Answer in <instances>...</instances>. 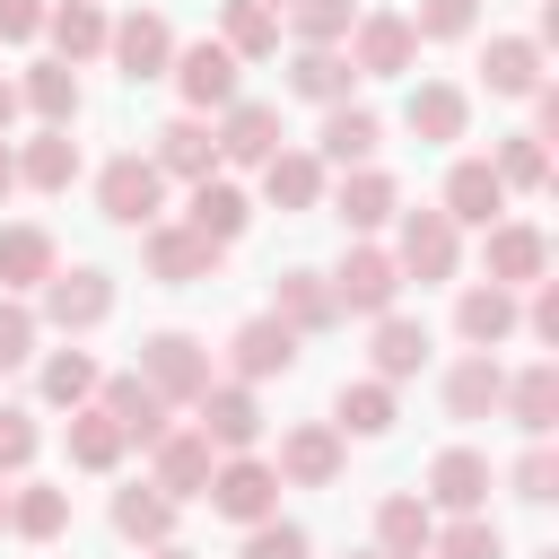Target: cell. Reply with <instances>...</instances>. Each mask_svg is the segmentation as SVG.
<instances>
[{"instance_id":"obj_33","label":"cell","mask_w":559,"mask_h":559,"mask_svg":"<svg viewBox=\"0 0 559 559\" xmlns=\"http://www.w3.org/2000/svg\"><path fill=\"white\" fill-rule=\"evenodd\" d=\"M105 26H114V17H105V0H52V9H44V35H52V61H70V70L105 52Z\"/></svg>"},{"instance_id":"obj_54","label":"cell","mask_w":559,"mask_h":559,"mask_svg":"<svg viewBox=\"0 0 559 559\" xmlns=\"http://www.w3.org/2000/svg\"><path fill=\"white\" fill-rule=\"evenodd\" d=\"M9 192H17V148L0 140V201H9Z\"/></svg>"},{"instance_id":"obj_18","label":"cell","mask_w":559,"mask_h":559,"mask_svg":"<svg viewBox=\"0 0 559 559\" xmlns=\"http://www.w3.org/2000/svg\"><path fill=\"white\" fill-rule=\"evenodd\" d=\"M148 166H157L166 183H201V175H218V131H210V114H175V122H157Z\"/></svg>"},{"instance_id":"obj_1","label":"cell","mask_w":559,"mask_h":559,"mask_svg":"<svg viewBox=\"0 0 559 559\" xmlns=\"http://www.w3.org/2000/svg\"><path fill=\"white\" fill-rule=\"evenodd\" d=\"M131 376H140L166 411H192V402L210 393V376H218V367H210V341H192V332H148V341H140V358H131Z\"/></svg>"},{"instance_id":"obj_36","label":"cell","mask_w":559,"mask_h":559,"mask_svg":"<svg viewBox=\"0 0 559 559\" xmlns=\"http://www.w3.org/2000/svg\"><path fill=\"white\" fill-rule=\"evenodd\" d=\"M17 105H26L35 122L70 131V122H79V70H70V61H26V79H17Z\"/></svg>"},{"instance_id":"obj_45","label":"cell","mask_w":559,"mask_h":559,"mask_svg":"<svg viewBox=\"0 0 559 559\" xmlns=\"http://www.w3.org/2000/svg\"><path fill=\"white\" fill-rule=\"evenodd\" d=\"M428 559H507V533L489 524V507L480 515H445L437 542H428Z\"/></svg>"},{"instance_id":"obj_40","label":"cell","mask_w":559,"mask_h":559,"mask_svg":"<svg viewBox=\"0 0 559 559\" xmlns=\"http://www.w3.org/2000/svg\"><path fill=\"white\" fill-rule=\"evenodd\" d=\"M9 533H17V542H61V533H70V489L17 480V489H9Z\"/></svg>"},{"instance_id":"obj_50","label":"cell","mask_w":559,"mask_h":559,"mask_svg":"<svg viewBox=\"0 0 559 559\" xmlns=\"http://www.w3.org/2000/svg\"><path fill=\"white\" fill-rule=\"evenodd\" d=\"M35 454H44V428H35V411L0 402V480H9V472H26Z\"/></svg>"},{"instance_id":"obj_20","label":"cell","mask_w":559,"mask_h":559,"mask_svg":"<svg viewBox=\"0 0 559 559\" xmlns=\"http://www.w3.org/2000/svg\"><path fill=\"white\" fill-rule=\"evenodd\" d=\"M454 332H463V349H498V341L524 332V297L498 288V280H472V288L454 297Z\"/></svg>"},{"instance_id":"obj_26","label":"cell","mask_w":559,"mask_h":559,"mask_svg":"<svg viewBox=\"0 0 559 559\" xmlns=\"http://www.w3.org/2000/svg\"><path fill=\"white\" fill-rule=\"evenodd\" d=\"M428 542H437V507L419 489H384L376 498V550L384 559H428Z\"/></svg>"},{"instance_id":"obj_55","label":"cell","mask_w":559,"mask_h":559,"mask_svg":"<svg viewBox=\"0 0 559 559\" xmlns=\"http://www.w3.org/2000/svg\"><path fill=\"white\" fill-rule=\"evenodd\" d=\"M17 114H26V105H17V79H0V131H9Z\"/></svg>"},{"instance_id":"obj_44","label":"cell","mask_w":559,"mask_h":559,"mask_svg":"<svg viewBox=\"0 0 559 559\" xmlns=\"http://www.w3.org/2000/svg\"><path fill=\"white\" fill-rule=\"evenodd\" d=\"M489 166H498V183H507V192H542V183H550V140L507 131V140L489 148Z\"/></svg>"},{"instance_id":"obj_29","label":"cell","mask_w":559,"mask_h":559,"mask_svg":"<svg viewBox=\"0 0 559 559\" xmlns=\"http://www.w3.org/2000/svg\"><path fill=\"white\" fill-rule=\"evenodd\" d=\"M183 227H201L210 245H236V236L253 227V192H245V183H227V175H201V183H192V201H183Z\"/></svg>"},{"instance_id":"obj_58","label":"cell","mask_w":559,"mask_h":559,"mask_svg":"<svg viewBox=\"0 0 559 559\" xmlns=\"http://www.w3.org/2000/svg\"><path fill=\"white\" fill-rule=\"evenodd\" d=\"M349 559H384V550H349Z\"/></svg>"},{"instance_id":"obj_52","label":"cell","mask_w":559,"mask_h":559,"mask_svg":"<svg viewBox=\"0 0 559 559\" xmlns=\"http://www.w3.org/2000/svg\"><path fill=\"white\" fill-rule=\"evenodd\" d=\"M524 332L559 349V280H533V297H524Z\"/></svg>"},{"instance_id":"obj_34","label":"cell","mask_w":559,"mask_h":559,"mask_svg":"<svg viewBox=\"0 0 559 559\" xmlns=\"http://www.w3.org/2000/svg\"><path fill=\"white\" fill-rule=\"evenodd\" d=\"M271 314H280L288 332H332V323H341L323 271H280V280H271Z\"/></svg>"},{"instance_id":"obj_30","label":"cell","mask_w":559,"mask_h":559,"mask_svg":"<svg viewBox=\"0 0 559 559\" xmlns=\"http://www.w3.org/2000/svg\"><path fill=\"white\" fill-rule=\"evenodd\" d=\"M349 87H358V70H349L341 44H297V52H288V96H306V105H349Z\"/></svg>"},{"instance_id":"obj_11","label":"cell","mask_w":559,"mask_h":559,"mask_svg":"<svg viewBox=\"0 0 559 559\" xmlns=\"http://www.w3.org/2000/svg\"><path fill=\"white\" fill-rule=\"evenodd\" d=\"M105 52H114V70H122L131 87L166 79V61H175V17H166V9H131V17H114V26H105Z\"/></svg>"},{"instance_id":"obj_53","label":"cell","mask_w":559,"mask_h":559,"mask_svg":"<svg viewBox=\"0 0 559 559\" xmlns=\"http://www.w3.org/2000/svg\"><path fill=\"white\" fill-rule=\"evenodd\" d=\"M44 9L52 0H0V44H35L44 35Z\"/></svg>"},{"instance_id":"obj_4","label":"cell","mask_w":559,"mask_h":559,"mask_svg":"<svg viewBox=\"0 0 559 559\" xmlns=\"http://www.w3.org/2000/svg\"><path fill=\"white\" fill-rule=\"evenodd\" d=\"M166 79H175L183 114H218V105H236V96H245V61H236L218 35H201V44H175Z\"/></svg>"},{"instance_id":"obj_16","label":"cell","mask_w":559,"mask_h":559,"mask_svg":"<svg viewBox=\"0 0 559 559\" xmlns=\"http://www.w3.org/2000/svg\"><path fill=\"white\" fill-rule=\"evenodd\" d=\"M323 201H332V218H341L349 236H376V227H393L402 183H393L384 166H341V183H323Z\"/></svg>"},{"instance_id":"obj_42","label":"cell","mask_w":559,"mask_h":559,"mask_svg":"<svg viewBox=\"0 0 559 559\" xmlns=\"http://www.w3.org/2000/svg\"><path fill=\"white\" fill-rule=\"evenodd\" d=\"M480 79H489V96H533L542 87V44L533 35H489Z\"/></svg>"},{"instance_id":"obj_21","label":"cell","mask_w":559,"mask_h":559,"mask_svg":"<svg viewBox=\"0 0 559 559\" xmlns=\"http://www.w3.org/2000/svg\"><path fill=\"white\" fill-rule=\"evenodd\" d=\"M428 323L419 314H402V306H384L376 314V332H367V376H384V384H411L419 367H428Z\"/></svg>"},{"instance_id":"obj_8","label":"cell","mask_w":559,"mask_h":559,"mask_svg":"<svg viewBox=\"0 0 559 559\" xmlns=\"http://www.w3.org/2000/svg\"><path fill=\"white\" fill-rule=\"evenodd\" d=\"M201 498L227 524H262V515H280V472H271V454H218Z\"/></svg>"},{"instance_id":"obj_32","label":"cell","mask_w":559,"mask_h":559,"mask_svg":"<svg viewBox=\"0 0 559 559\" xmlns=\"http://www.w3.org/2000/svg\"><path fill=\"white\" fill-rule=\"evenodd\" d=\"M114 533L131 542V550H157V542H175V498L157 489V480H131V489H114Z\"/></svg>"},{"instance_id":"obj_31","label":"cell","mask_w":559,"mask_h":559,"mask_svg":"<svg viewBox=\"0 0 559 559\" xmlns=\"http://www.w3.org/2000/svg\"><path fill=\"white\" fill-rule=\"evenodd\" d=\"M96 402H105V419H114L131 445H157V437H166V402H157L131 367H122V376H96Z\"/></svg>"},{"instance_id":"obj_19","label":"cell","mask_w":559,"mask_h":559,"mask_svg":"<svg viewBox=\"0 0 559 559\" xmlns=\"http://www.w3.org/2000/svg\"><path fill=\"white\" fill-rule=\"evenodd\" d=\"M489 489H498V480H489V454H480V445H445V454L428 463V489H419V498H428L437 515H480Z\"/></svg>"},{"instance_id":"obj_47","label":"cell","mask_w":559,"mask_h":559,"mask_svg":"<svg viewBox=\"0 0 559 559\" xmlns=\"http://www.w3.org/2000/svg\"><path fill=\"white\" fill-rule=\"evenodd\" d=\"M402 17H411L419 44H463V35L480 26V0H419V9H402Z\"/></svg>"},{"instance_id":"obj_57","label":"cell","mask_w":559,"mask_h":559,"mask_svg":"<svg viewBox=\"0 0 559 559\" xmlns=\"http://www.w3.org/2000/svg\"><path fill=\"white\" fill-rule=\"evenodd\" d=\"M0 533H9V489H0Z\"/></svg>"},{"instance_id":"obj_5","label":"cell","mask_w":559,"mask_h":559,"mask_svg":"<svg viewBox=\"0 0 559 559\" xmlns=\"http://www.w3.org/2000/svg\"><path fill=\"white\" fill-rule=\"evenodd\" d=\"M96 210L114 218V227H148V218H166V175L148 166V148H122V157H105L96 166Z\"/></svg>"},{"instance_id":"obj_51","label":"cell","mask_w":559,"mask_h":559,"mask_svg":"<svg viewBox=\"0 0 559 559\" xmlns=\"http://www.w3.org/2000/svg\"><path fill=\"white\" fill-rule=\"evenodd\" d=\"M35 341H44L35 306H26V297H0V367H26V358H35Z\"/></svg>"},{"instance_id":"obj_24","label":"cell","mask_w":559,"mask_h":559,"mask_svg":"<svg viewBox=\"0 0 559 559\" xmlns=\"http://www.w3.org/2000/svg\"><path fill=\"white\" fill-rule=\"evenodd\" d=\"M437 210H445L454 227H489V218H507V183H498V166H489V157H454Z\"/></svg>"},{"instance_id":"obj_25","label":"cell","mask_w":559,"mask_h":559,"mask_svg":"<svg viewBox=\"0 0 559 559\" xmlns=\"http://www.w3.org/2000/svg\"><path fill=\"white\" fill-rule=\"evenodd\" d=\"M445 419H498V393H507V367H498V349H463L454 367H445Z\"/></svg>"},{"instance_id":"obj_59","label":"cell","mask_w":559,"mask_h":559,"mask_svg":"<svg viewBox=\"0 0 559 559\" xmlns=\"http://www.w3.org/2000/svg\"><path fill=\"white\" fill-rule=\"evenodd\" d=\"M271 9H288V0H271Z\"/></svg>"},{"instance_id":"obj_23","label":"cell","mask_w":559,"mask_h":559,"mask_svg":"<svg viewBox=\"0 0 559 559\" xmlns=\"http://www.w3.org/2000/svg\"><path fill=\"white\" fill-rule=\"evenodd\" d=\"M376 148H384V114L376 105H323V131H314V157L323 166H376Z\"/></svg>"},{"instance_id":"obj_38","label":"cell","mask_w":559,"mask_h":559,"mask_svg":"<svg viewBox=\"0 0 559 559\" xmlns=\"http://www.w3.org/2000/svg\"><path fill=\"white\" fill-rule=\"evenodd\" d=\"M61 445H70V463H79V472H122V454H131V437L105 419V402H79V411H70V428H61Z\"/></svg>"},{"instance_id":"obj_39","label":"cell","mask_w":559,"mask_h":559,"mask_svg":"<svg viewBox=\"0 0 559 559\" xmlns=\"http://www.w3.org/2000/svg\"><path fill=\"white\" fill-rule=\"evenodd\" d=\"M17 183H26V192H70V183H79V140L44 122V131L17 148Z\"/></svg>"},{"instance_id":"obj_49","label":"cell","mask_w":559,"mask_h":559,"mask_svg":"<svg viewBox=\"0 0 559 559\" xmlns=\"http://www.w3.org/2000/svg\"><path fill=\"white\" fill-rule=\"evenodd\" d=\"M236 559H314V542H306V524L262 515V524H245V550H236Z\"/></svg>"},{"instance_id":"obj_3","label":"cell","mask_w":559,"mask_h":559,"mask_svg":"<svg viewBox=\"0 0 559 559\" xmlns=\"http://www.w3.org/2000/svg\"><path fill=\"white\" fill-rule=\"evenodd\" d=\"M140 262H148L157 288H201V280H218L227 245H210V236L183 227V218H148V227H140Z\"/></svg>"},{"instance_id":"obj_48","label":"cell","mask_w":559,"mask_h":559,"mask_svg":"<svg viewBox=\"0 0 559 559\" xmlns=\"http://www.w3.org/2000/svg\"><path fill=\"white\" fill-rule=\"evenodd\" d=\"M507 489H515L524 507H550V498H559V454H550V437H533V445L515 454V472H507Z\"/></svg>"},{"instance_id":"obj_6","label":"cell","mask_w":559,"mask_h":559,"mask_svg":"<svg viewBox=\"0 0 559 559\" xmlns=\"http://www.w3.org/2000/svg\"><path fill=\"white\" fill-rule=\"evenodd\" d=\"M323 280H332V306H341V314H367V323L402 297V262H393L376 236H349V253H341Z\"/></svg>"},{"instance_id":"obj_41","label":"cell","mask_w":559,"mask_h":559,"mask_svg":"<svg viewBox=\"0 0 559 559\" xmlns=\"http://www.w3.org/2000/svg\"><path fill=\"white\" fill-rule=\"evenodd\" d=\"M218 44L236 61H271L280 52V9L271 0H218Z\"/></svg>"},{"instance_id":"obj_27","label":"cell","mask_w":559,"mask_h":559,"mask_svg":"<svg viewBox=\"0 0 559 559\" xmlns=\"http://www.w3.org/2000/svg\"><path fill=\"white\" fill-rule=\"evenodd\" d=\"M61 271V245L35 227V218H9L0 227V297H26V288H44Z\"/></svg>"},{"instance_id":"obj_56","label":"cell","mask_w":559,"mask_h":559,"mask_svg":"<svg viewBox=\"0 0 559 559\" xmlns=\"http://www.w3.org/2000/svg\"><path fill=\"white\" fill-rule=\"evenodd\" d=\"M148 559H192V550H183V542H157V550H148Z\"/></svg>"},{"instance_id":"obj_37","label":"cell","mask_w":559,"mask_h":559,"mask_svg":"<svg viewBox=\"0 0 559 559\" xmlns=\"http://www.w3.org/2000/svg\"><path fill=\"white\" fill-rule=\"evenodd\" d=\"M393 419H402V402H393L384 376H349V384L332 393V428H341V437H384Z\"/></svg>"},{"instance_id":"obj_14","label":"cell","mask_w":559,"mask_h":559,"mask_svg":"<svg viewBox=\"0 0 559 559\" xmlns=\"http://www.w3.org/2000/svg\"><path fill=\"white\" fill-rule=\"evenodd\" d=\"M192 411H201L192 428H201L218 454H253V445H262V428H271V419H262V402H253V384H236V376H210V393H201Z\"/></svg>"},{"instance_id":"obj_22","label":"cell","mask_w":559,"mask_h":559,"mask_svg":"<svg viewBox=\"0 0 559 559\" xmlns=\"http://www.w3.org/2000/svg\"><path fill=\"white\" fill-rule=\"evenodd\" d=\"M210 463H218V445L201 437V428H166L157 445H148V480L183 507V498H201L210 489Z\"/></svg>"},{"instance_id":"obj_28","label":"cell","mask_w":559,"mask_h":559,"mask_svg":"<svg viewBox=\"0 0 559 559\" xmlns=\"http://www.w3.org/2000/svg\"><path fill=\"white\" fill-rule=\"evenodd\" d=\"M323 183H332V166H323L314 148H280V157L262 166V201H271L280 218H297V210H323Z\"/></svg>"},{"instance_id":"obj_46","label":"cell","mask_w":559,"mask_h":559,"mask_svg":"<svg viewBox=\"0 0 559 559\" xmlns=\"http://www.w3.org/2000/svg\"><path fill=\"white\" fill-rule=\"evenodd\" d=\"M358 0H288V35L297 44H349Z\"/></svg>"},{"instance_id":"obj_10","label":"cell","mask_w":559,"mask_h":559,"mask_svg":"<svg viewBox=\"0 0 559 559\" xmlns=\"http://www.w3.org/2000/svg\"><path fill=\"white\" fill-rule=\"evenodd\" d=\"M341 463H349V437H341L332 419H297V428H280V454H271L280 489H332Z\"/></svg>"},{"instance_id":"obj_2","label":"cell","mask_w":559,"mask_h":559,"mask_svg":"<svg viewBox=\"0 0 559 559\" xmlns=\"http://www.w3.org/2000/svg\"><path fill=\"white\" fill-rule=\"evenodd\" d=\"M384 253L402 262V280L437 288V280L463 271V227H454L445 210H393V245H384Z\"/></svg>"},{"instance_id":"obj_15","label":"cell","mask_w":559,"mask_h":559,"mask_svg":"<svg viewBox=\"0 0 559 559\" xmlns=\"http://www.w3.org/2000/svg\"><path fill=\"white\" fill-rule=\"evenodd\" d=\"M480 271L498 280V288H533V280H550V236L533 227V218H489V245H480Z\"/></svg>"},{"instance_id":"obj_43","label":"cell","mask_w":559,"mask_h":559,"mask_svg":"<svg viewBox=\"0 0 559 559\" xmlns=\"http://www.w3.org/2000/svg\"><path fill=\"white\" fill-rule=\"evenodd\" d=\"M96 376H105V367H96L87 349H52V358L35 367V393H44L52 411H79V402H96Z\"/></svg>"},{"instance_id":"obj_35","label":"cell","mask_w":559,"mask_h":559,"mask_svg":"<svg viewBox=\"0 0 559 559\" xmlns=\"http://www.w3.org/2000/svg\"><path fill=\"white\" fill-rule=\"evenodd\" d=\"M498 411H507L524 437H550V428H559V367H550V358H533L524 376H507Z\"/></svg>"},{"instance_id":"obj_7","label":"cell","mask_w":559,"mask_h":559,"mask_svg":"<svg viewBox=\"0 0 559 559\" xmlns=\"http://www.w3.org/2000/svg\"><path fill=\"white\" fill-rule=\"evenodd\" d=\"M44 306H35V323H52V332H96L105 314H114V271H96V262H70V271H52L44 288H35Z\"/></svg>"},{"instance_id":"obj_9","label":"cell","mask_w":559,"mask_h":559,"mask_svg":"<svg viewBox=\"0 0 559 559\" xmlns=\"http://www.w3.org/2000/svg\"><path fill=\"white\" fill-rule=\"evenodd\" d=\"M341 52H349L358 79H411V70H419V35H411L402 9H358V26H349Z\"/></svg>"},{"instance_id":"obj_12","label":"cell","mask_w":559,"mask_h":559,"mask_svg":"<svg viewBox=\"0 0 559 559\" xmlns=\"http://www.w3.org/2000/svg\"><path fill=\"white\" fill-rule=\"evenodd\" d=\"M218 166H271L280 148H288V131H280V105H262V96H236V105H218Z\"/></svg>"},{"instance_id":"obj_17","label":"cell","mask_w":559,"mask_h":559,"mask_svg":"<svg viewBox=\"0 0 559 559\" xmlns=\"http://www.w3.org/2000/svg\"><path fill=\"white\" fill-rule=\"evenodd\" d=\"M402 131H411L419 148H454V140L472 131V96H463L454 79H419V87L402 96Z\"/></svg>"},{"instance_id":"obj_13","label":"cell","mask_w":559,"mask_h":559,"mask_svg":"<svg viewBox=\"0 0 559 559\" xmlns=\"http://www.w3.org/2000/svg\"><path fill=\"white\" fill-rule=\"evenodd\" d=\"M297 341H306V332H288V323L262 306V314H245V323L227 332V376H236V384H271V376L297 367Z\"/></svg>"}]
</instances>
